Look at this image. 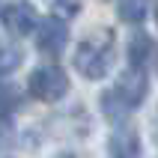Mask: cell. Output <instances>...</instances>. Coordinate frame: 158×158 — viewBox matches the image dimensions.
<instances>
[{
	"mask_svg": "<svg viewBox=\"0 0 158 158\" xmlns=\"http://www.w3.org/2000/svg\"><path fill=\"white\" fill-rule=\"evenodd\" d=\"M110 51H114V30L98 27L78 45L75 51V69L89 81L105 78L107 66H110Z\"/></svg>",
	"mask_w": 158,
	"mask_h": 158,
	"instance_id": "cell-1",
	"label": "cell"
},
{
	"mask_svg": "<svg viewBox=\"0 0 158 158\" xmlns=\"http://www.w3.org/2000/svg\"><path fill=\"white\" fill-rule=\"evenodd\" d=\"M30 93L33 98L39 102H60L66 93H69V78H66V72L60 66H42V69H36L30 75Z\"/></svg>",
	"mask_w": 158,
	"mask_h": 158,
	"instance_id": "cell-2",
	"label": "cell"
},
{
	"mask_svg": "<svg viewBox=\"0 0 158 158\" xmlns=\"http://www.w3.org/2000/svg\"><path fill=\"white\" fill-rule=\"evenodd\" d=\"M0 21H3V27H6L12 36H27L36 27V12H33V6H30L27 0H12V3L3 6Z\"/></svg>",
	"mask_w": 158,
	"mask_h": 158,
	"instance_id": "cell-3",
	"label": "cell"
},
{
	"mask_svg": "<svg viewBox=\"0 0 158 158\" xmlns=\"http://www.w3.org/2000/svg\"><path fill=\"white\" fill-rule=\"evenodd\" d=\"M66 39H69V30H66V24L57 15L39 21V27H36V48L42 54H60Z\"/></svg>",
	"mask_w": 158,
	"mask_h": 158,
	"instance_id": "cell-4",
	"label": "cell"
},
{
	"mask_svg": "<svg viewBox=\"0 0 158 158\" xmlns=\"http://www.w3.org/2000/svg\"><path fill=\"white\" fill-rule=\"evenodd\" d=\"M114 93L123 98V105L128 107V110H134V107L143 102V96H146V78H143V72H140V69L123 72V75L116 78Z\"/></svg>",
	"mask_w": 158,
	"mask_h": 158,
	"instance_id": "cell-5",
	"label": "cell"
},
{
	"mask_svg": "<svg viewBox=\"0 0 158 158\" xmlns=\"http://www.w3.org/2000/svg\"><path fill=\"white\" fill-rule=\"evenodd\" d=\"M110 158H140V137L131 125H116L107 140Z\"/></svg>",
	"mask_w": 158,
	"mask_h": 158,
	"instance_id": "cell-6",
	"label": "cell"
},
{
	"mask_svg": "<svg viewBox=\"0 0 158 158\" xmlns=\"http://www.w3.org/2000/svg\"><path fill=\"white\" fill-rule=\"evenodd\" d=\"M149 54H152V39L143 30H134L131 42H128V63H131L134 69H140L143 63L149 60Z\"/></svg>",
	"mask_w": 158,
	"mask_h": 158,
	"instance_id": "cell-7",
	"label": "cell"
},
{
	"mask_svg": "<svg viewBox=\"0 0 158 158\" xmlns=\"http://www.w3.org/2000/svg\"><path fill=\"white\" fill-rule=\"evenodd\" d=\"M149 6L152 0H119V18L128 24H140L149 15Z\"/></svg>",
	"mask_w": 158,
	"mask_h": 158,
	"instance_id": "cell-8",
	"label": "cell"
},
{
	"mask_svg": "<svg viewBox=\"0 0 158 158\" xmlns=\"http://www.w3.org/2000/svg\"><path fill=\"white\" fill-rule=\"evenodd\" d=\"M21 66V51L18 48H9V45H0V78H6Z\"/></svg>",
	"mask_w": 158,
	"mask_h": 158,
	"instance_id": "cell-9",
	"label": "cell"
},
{
	"mask_svg": "<svg viewBox=\"0 0 158 158\" xmlns=\"http://www.w3.org/2000/svg\"><path fill=\"white\" fill-rule=\"evenodd\" d=\"M102 110H105L107 116H114V119H123V116L128 114V107L123 105V98L116 96L114 89H110V93H105V96H102Z\"/></svg>",
	"mask_w": 158,
	"mask_h": 158,
	"instance_id": "cell-10",
	"label": "cell"
},
{
	"mask_svg": "<svg viewBox=\"0 0 158 158\" xmlns=\"http://www.w3.org/2000/svg\"><path fill=\"white\" fill-rule=\"evenodd\" d=\"M18 107V89L12 84H0V119Z\"/></svg>",
	"mask_w": 158,
	"mask_h": 158,
	"instance_id": "cell-11",
	"label": "cell"
},
{
	"mask_svg": "<svg viewBox=\"0 0 158 158\" xmlns=\"http://www.w3.org/2000/svg\"><path fill=\"white\" fill-rule=\"evenodd\" d=\"M84 6V0H54V9H57V18H75Z\"/></svg>",
	"mask_w": 158,
	"mask_h": 158,
	"instance_id": "cell-12",
	"label": "cell"
},
{
	"mask_svg": "<svg viewBox=\"0 0 158 158\" xmlns=\"http://www.w3.org/2000/svg\"><path fill=\"white\" fill-rule=\"evenodd\" d=\"M60 158H78V155H60Z\"/></svg>",
	"mask_w": 158,
	"mask_h": 158,
	"instance_id": "cell-13",
	"label": "cell"
},
{
	"mask_svg": "<svg viewBox=\"0 0 158 158\" xmlns=\"http://www.w3.org/2000/svg\"><path fill=\"white\" fill-rule=\"evenodd\" d=\"M155 18H158V3H155Z\"/></svg>",
	"mask_w": 158,
	"mask_h": 158,
	"instance_id": "cell-14",
	"label": "cell"
}]
</instances>
